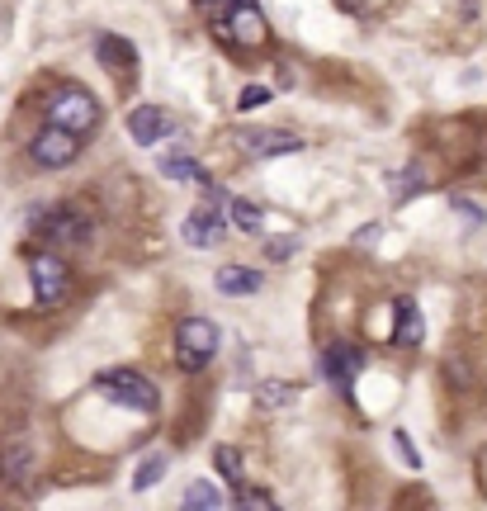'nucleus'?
Segmentation results:
<instances>
[{
	"label": "nucleus",
	"instance_id": "393cba45",
	"mask_svg": "<svg viewBox=\"0 0 487 511\" xmlns=\"http://www.w3.org/2000/svg\"><path fill=\"white\" fill-rule=\"evenodd\" d=\"M450 204H454V213H459V218H468V228H478V223H483V209H478L473 199H459V195H454Z\"/></svg>",
	"mask_w": 487,
	"mask_h": 511
},
{
	"label": "nucleus",
	"instance_id": "f03ea898",
	"mask_svg": "<svg viewBox=\"0 0 487 511\" xmlns=\"http://www.w3.org/2000/svg\"><path fill=\"white\" fill-rule=\"evenodd\" d=\"M213 355H218V327L208 322V317H189V322H180V331H175V360H180V369H204Z\"/></svg>",
	"mask_w": 487,
	"mask_h": 511
},
{
	"label": "nucleus",
	"instance_id": "f8f14e48",
	"mask_svg": "<svg viewBox=\"0 0 487 511\" xmlns=\"http://www.w3.org/2000/svg\"><path fill=\"white\" fill-rule=\"evenodd\" d=\"M29 478H34V450L24 445V440H5V445H0V483L24 488Z\"/></svg>",
	"mask_w": 487,
	"mask_h": 511
},
{
	"label": "nucleus",
	"instance_id": "b1692460",
	"mask_svg": "<svg viewBox=\"0 0 487 511\" xmlns=\"http://www.w3.org/2000/svg\"><path fill=\"white\" fill-rule=\"evenodd\" d=\"M393 445H398V454H402V464H407V468H421V454L412 450V436L407 431H393Z\"/></svg>",
	"mask_w": 487,
	"mask_h": 511
},
{
	"label": "nucleus",
	"instance_id": "412c9836",
	"mask_svg": "<svg viewBox=\"0 0 487 511\" xmlns=\"http://www.w3.org/2000/svg\"><path fill=\"white\" fill-rule=\"evenodd\" d=\"M256 403L260 407H270V412H280V407H289V403H294V389H289V383H260V389H256Z\"/></svg>",
	"mask_w": 487,
	"mask_h": 511
},
{
	"label": "nucleus",
	"instance_id": "6e6552de",
	"mask_svg": "<svg viewBox=\"0 0 487 511\" xmlns=\"http://www.w3.org/2000/svg\"><path fill=\"white\" fill-rule=\"evenodd\" d=\"M359 369H365V351H359V346H345V341H336V346L322 351V375L336 383V389H351Z\"/></svg>",
	"mask_w": 487,
	"mask_h": 511
},
{
	"label": "nucleus",
	"instance_id": "9b49d317",
	"mask_svg": "<svg viewBox=\"0 0 487 511\" xmlns=\"http://www.w3.org/2000/svg\"><path fill=\"white\" fill-rule=\"evenodd\" d=\"M128 133H133V143L137 147H157L166 133H171V114L157 105H137L133 114H128Z\"/></svg>",
	"mask_w": 487,
	"mask_h": 511
},
{
	"label": "nucleus",
	"instance_id": "39448f33",
	"mask_svg": "<svg viewBox=\"0 0 487 511\" xmlns=\"http://www.w3.org/2000/svg\"><path fill=\"white\" fill-rule=\"evenodd\" d=\"M232 143L246 147L251 157H294V151H303V137L280 133V128H242V133H232Z\"/></svg>",
	"mask_w": 487,
	"mask_h": 511
},
{
	"label": "nucleus",
	"instance_id": "4be33fe9",
	"mask_svg": "<svg viewBox=\"0 0 487 511\" xmlns=\"http://www.w3.org/2000/svg\"><path fill=\"white\" fill-rule=\"evenodd\" d=\"M416 190H426V175H421V166H407V171H402V181H398V190H393V199L407 204Z\"/></svg>",
	"mask_w": 487,
	"mask_h": 511
},
{
	"label": "nucleus",
	"instance_id": "423d86ee",
	"mask_svg": "<svg viewBox=\"0 0 487 511\" xmlns=\"http://www.w3.org/2000/svg\"><path fill=\"white\" fill-rule=\"evenodd\" d=\"M29 280H34V294L38 303H62L66 298V266L58 252H43L29 260Z\"/></svg>",
	"mask_w": 487,
	"mask_h": 511
},
{
	"label": "nucleus",
	"instance_id": "7ed1b4c3",
	"mask_svg": "<svg viewBox=\"0 0 487 511\" xmlns=\"http://www.w3.org/2000/svg\"><path fill=\"white\" fill-rule=\"evenodd\" d=\"M48 123H58V128H72V133H90L95 123H100V105H95L90 90H62L58 100L48 105Z\"/></svg>",
	"mask_w": 487,
	"mask_h": 511
},
{
	"label": "nucleus",
	"instance_id": "1a4fd4ad",
	"mask_svg": "<svg viewBox=\"0 0 487 511\" xmlns=\"http://www.w3.org/2000/svg\"><path fill=\"white\" fill-rule=\"evenodd\" d=\"M266 15L251 5V0H232V15H228V38H236L242 48H256L266 43Z\"/></svg>",
	"mask_w": 487,
	"mask_h": 511
},
{
	"label": "nucleus",
	"instance_id": "20e7f679",
	"mask_svg": "<svg viewBox=\"0 0 487 511\" xmlns=\"http://www.w3.org/2000/svg\"><path fill=\"white\" fill-rule=\"evenodd\" d=\"M29 151H34V161H38V166H48V171H62V166H72V161L81 157V133L48 123V128L34 137V147H29Z\"/></svg>",
	"mask_w": 487,
	"mask_h": 511
},
{
	"label": "nucleus",
	"instance_id": "ddd939ff",
	"mask_svg": "<svg viewBox=\"0 0 487 511\" xmlns=\"http://www.w3.org/2000/svg\"><path fill=\"white\" fill-rule=\"evenodd\" d=\"M393 308H398L393 341H398V346H421V337H426V317H421V308H416L412 298H398Z\"/></svg>",
	"mask_w": 487,
	"mask_h": 511
},
{
	"label": "nucleus",
	"instance_id": "4468645a",
	"mask_svg": "<svg viewBox=\"0 0 487 511\" xmlns=\"http://www.w3.org/2000/svg\"><path fill=\"white\" fill-rule=\"evenodd\" d=\"M213 284H218V294H256V289L260 284H266V280H260V270H246V266H222L218 275H213Z\"/></svg>",
	"mask_w": 487,
	"mask_h": 511
},
{
	"label": "nucleus",
	"instance_id": "9d476101",
	"mask_svg": "<svg viewBox=\"0 0 487 511\" xmlns=\"http://www.w3.org/2000/svg\"><path fill=\"white\" fill-rule=\"evenodd\" d=\"M222 232H228V209H213V204H208V209H194L185 218V242L199 246V252L204 246H218Z\"/></svg>",
	"mask_w": 487,
	"mask_h": 511
},
{
	"label": "nucleus",
	"instance_id": "dca6fc26",
	"mask_svg": "<svg viewBox=\"0 0 487 511\" xmlns=\"http://www.w3.org/2000/svg\"><path fill=\"white\" fill-rule=\"evenodd\" d=\"M95 58H100L104 66H133L137 62V52L128 38H114V34H104L100 43H95Z\"/></svg>",
	"mask_w": 487,
	"mask_h": 511
},
{
	"label": "nucleus",
	"instance_id": "2eb2a0df",
	"mask_svg": "<svg viewBox=\"0 0 487 511\" xmlns=\"http://www.w3.org/2000/svg\"><path fill=\"white\" fill-rule=\"evenodd\" d=\"M161 171L171 175V181H189V185H204V190L213 185V175H208L194 157H161Z\"/></svg>",
	"mask_w": 487,
	"mask_h": 511
},
{
	"label": "nucleus",
	"instance_id": "a878e982",
	"mask_svg": "<svg viewBox=\"0 0 487 511\" xmlns=\"http://www.w3.org/2000/svg\"><path fill=\"white\" fill-rule=\"evenodd\" d=\"M236 507H274V497H270V492H251V488L242 483V492H236Z\"/></svg>",
	"mask_w": 487,
	"mask_h": 511
},
{
	"label": "nucleus",
	"instance_id": "bb28decb",
	"mask_svg": "<svg viewBox=\"0 0 487 511\" xmlns=\"http://www.w3.org/2000/svg\"><path fill=\"white\" fill-rule=\"evenodd\" d=\"M266 100H270V86H246L236 105H242V109H256V105H266Z\"/></svg>",
	"mask_w": 487,
	"mask_h": 511
},
{
	"label": "nucleus",
	"instance_id": "aec40b11",
	"mask_svg": "<svg viewBox=\"0 0 487 511\" xmlns=\"http://www.w3.org/2000/svg\"><path fill=\"white\" fill-rule=\"evenodd\" d=\"M213 464H218V474L232 483V488H242V450H232V445H218L213 450Z\"/></svg>",
	"mask_w": 487,
	"mask_h": 511
},
{
	"label": "nucleus",
	"instance_id": "0eeeda50",
	"mask_svg": "<svg viewBox=\"0 0 487 511\" xmlns=\"http://www.w3.org/2000/svg\"><path fill=\"white\" fill-rule=\"evenodd\" d=\"M38 232H43L48 246H81L90 237V223L81 213H72V209H48L43 223H38Z\"/></svg>",
	"mask_w": 487,
	"mask_h": 511
},
{
	"label": "nucleus",
	"instance_id": "f257e3e1",
	"mask_svg": "<svg viewBox=\"0 0 487 511\" xmlns=\"http://www.w3.org/2000/svg\"><path fill=\"white\" fill-rule=\"evenodd\" d=\"M95 389L133 412H157V389L137 369H104V375H95Z\"/></svg>",
	"mask_w": 487,
	"mask_h": 511
},
{
	"label": "nucleus",
	"instance_id": "a211bd4d",
	"mask_svg": "<svg viewBox=\"0 0 487 511\" xmlns=\"http://www.w3.org/2000/svg\"><path fill=\"white\" fill-rule=\"evenodd\" d=\"M166 468H171V454H166V450H157V454H147V460L137 464V474H133V492H147L151 483H157V478L166 474Z\"/></svg>",
	"mask_w": 487,
	"mask_h": 511
},
{
	"label": "nucleus",
	"instance_id": "6ab92c4d",
	"mask_svg": "<svg viewBox=\"0 0 487 511\" xmlns=\"http://www.w3.org/2000/svg\"><path fill=\"white\" fill-rule=\"evenodd\" d=\"M185 507H189V511H218V507H222V492L213 488V483L194 478L189 488H185Z\"/></svg>",
	"mask_w": 487,
	"mask_h": 511
},
{
	"label": "nucleus",
	"instance_id": "5701e85b",
	"mask_svg": "<svg viewBox=\"0 0 487 511\" xmlns=\"http://www.w3.org/2000/svg\"><path fill=\"white\" fill-rule=\"evenodd\" d=\"M294 252H298V237H270V242H266V256H270V260H289Z\"/></svg>",
	"mask_w": 487,
	"mask_h": 511
},
{
	"label": "nucleus",
	"instance_id": "f3484780",
	"mask_svg": "<svg viewBox=\"0 0 487 511\" xmlns=\"http://www.w3.org/2000/svg\"><path fill=\"white\" fill-rule=\"evenodd\" d=\"M222 209H228V223H236L242 232H260V223H266L260 204H251V199H228Z\"/></svg>",
	"mask_w": 487,
	"mask_h": 511
}]
</instances>
